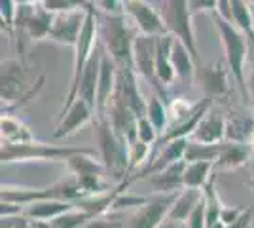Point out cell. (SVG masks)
<instances>
[{
    "mask_svg": "<svg viewBox=\"0 0 254 228\" xmlns=\"http://www.w3.org/2000/svg\"><path fill=\"white\" fill-rule=\"evenodd\" d=\"M17 4H38V2H42V0H15Z\"/></svg>",
    "mask_w": 254,
    "mask_h": 228,
    "instance_id": "48",
    "label": "cell"
},
{
    "mask_svg": "<svg viewBox=\"0 0 254 228\" xmlns=\"http://www.w3.org/2000/svg\"><path fill=\"white\" fill-rule=\"evenodd\" d=\"M175 34H161L158 36V59H156V75L158 80L163 86H169L173 84L177 71L171 63V50H173V44H175Z\"/></svg>",
    "mask_w": 254,
    "mask_h": 228,
    "instance_id": "21",
    "label": "cell"
},
{
    "mask_svg": "<svg viewBox=\"0 0 254 228\" xmlns=\"http://www.w3.org/2000/svg\"><path fill=\"white\" fill-rule=\"evenodd\" d=\"M216 4H218V0H188L191 15H197V13H212V11H216Z\"/></svg>",
    "mask_w": 254,
    "mask_h": 228,
    "instance_id": "39",
    "label": "cell"
},
{
    "mask_svg": "<svg viewBox=\"0 0 254 228\" xmlns=\"http://www.w3.org/2000/svg\"><path fill=\"white\" fill-rule=\"evenodd\" d=\"M17 2L15 0H0V17H2V29L13 31V23L17 15Z\"/></svg>",
    "mask_w": 254,
    "mask_h": 228,
    "instance_id": "35",
    "label": "cell"
},
{
    "mask_svg": "<svg viewBox=\"0 0 254 228\" xmlns=\"http://www.w3.org/2000/svg\"><path fill=\"white\" fill-rule=\"evenodd\" d=\"M203 200L201 190L193 188V186H188V190L180 192L177 196V200L173 202V206L169 209V219L175 221V223H182L186 219H190L191 211L195 209V206Z\"/></svg>",
    "mask_w": 254,
    "mask_h": 228,
    "instance_id": "22",
    "label": "cell"
},
{
    "mask_svg": "<svg viewBox=\"0 0 254 228\" xmlns=\"http://www.w3.org/2000/svg\"><path fill=\"white\" fill-rule=\"evenodd\" d=\"M251 221H253V209H247V211H243V213H241V217L237 219L235 223L228 225L226 228H249Z\"/></svg>",
    "mask_w": 254,
    "mask_h": 228,
    "instance_id": "45",
    "label": "cell"
},
{
    "mask_svg": "<svg viewBox=\"0 0 254 228\" xmlns=\"http://www.w3.org/2000/svg\"><path fill=\"white\" fill-rule=\"evenodd\" d=\"M93 217L91 213H87V211H72V209H68V211H64L61 213L59 217H55L52 221V228H82L85 223H89V219Z\"/></svg>",
    "mask_w": 254,
    "mask_h": 228,
    "instance_id": "33",
    "label": "cell"
},
{
    "mask_svg": "<svg viewBox=\"0 0 254 228\" xmlns=\"http://www.w3.org/2000/svg\"><path fill=\"white\" fill-rule=\"evenodd\" d=\"M222 151V143H188L186 152H184V160L190 162H212L218 158V154Z\"/></svg>",
    "mask_w": 254,
    "mask_h": 228,
    "instance_id": "30",
    "label": "cell"
},
{
    "mask_svg": "<svg viewBox=\"0 0 254 228\" xmlns=\"http://www.w3.org/2000/svg\"><path fill=\"white\" fill-rule=\"evenodd\" d=\"M179 228H182V227H179Z\"/></svg>",
    "mask_w": 254,
    "mask_h": 228,
    "instance_id": "54",
    "label": "cell"
},
{
    "mask_svg": "<svg viewBox=\"0 0 254 228\" xmlns=\"http://www.w3.org/2000/svg\"><path fill=\"white\" fill-rule=\"evenodd\" d=\"M68 209H72V204L64 200H38L29 206L27 215L34 219H55Z\"/></svg>",
    "mask_w": 254,
    "mask_h": 228,
    "instance_id": "27",
    "label": "cell"
},
{
    "mask_svg": "<svg viewBox=\"0 0 254 228\" xmlns=\"http://www.w3.org/2000/svg\"><path fill=\"white\" fill-rule=\"evenodd\" d=\"M212 21L218 31L220 42H222L226 61L230 67V73L235 78V82L241 87V93L247 97V86H245V59L249 54V44L251 40L245 38V33L241 29H235L233 23L224 19L222 15H218L216 11H212Z\"/></svg>",
    "mask_w": 254,
    "mask_h": 228,
    "instance_id": "2",
    "label": "cell"
},
{
    "mask_svg": "<svg viewBox=\"0 0 254 228\" xmlns=\"http://www.w3.org/2000/svg\"><path fill=\"white\" fill-rule=\"evenodd\" d=\"M82 188L78 181H64L52 188L44 190H31V188H19V190H2V202H13V204H32L38 200H76L82 196Z\"/></svg>",
    "mask_w": 254,
    "mask_h": 228,
    "instance_id": "9",
    "label": "cell"
},
{
    "mask_svg": "<svg viewBox=\"0 0 254 228\" xmlns=\"http://www.w3.org/2000/svg\"><path fill=\"white\" fill-rule=\"evenodd\" d=\"M249 2H251V4H254V0H249Z\"/></svg>",
    "mask_w": 254,
    "mask_h": 228,
    "instance_id": "53",
    "label": "cell"
},
{
    "mask_svg": "<svg viewBox=\"0 0 254 228\" xmlns=\"http://www.w3.org/2000/svg\"><path fill=\"white\" fill-rule=\"evenodd\" d=\"M127 19L129 17L124 13H105L99 19V36L106 54L116 61L118 67H133L135 34Z\"/></svg>",
    "mask_w": 254,
    "mask_h": 228,
    "instance_id": "1",
    "label": "cell"
},
{
    "mask_svg": "<svg viewBox=\"0 0 254 228\" xmlns=\"http://www.w3.org/2000/svg\"><path fill=\"white\" fill-rule=\"evenodd\" d=\"M171 63L175 67V71H177V76L180 78H191L193 73H195V59H193V55L191 52L188 50V46L179 40V38H175V44H173V50H171Z\"/></svg>",
    "mask_w": 254,
    "mask_h": 228,
    "instance_id": "26",
    "label": "cell"
},
{
    "mask_svg": "<svg viewBox=\"0 0 254 228\" xmlns=\"http://www.w3.org/2000/svg\"><path fill=\"white\" fill-rule=\"evenodd\" d=\"M232 15H233V25H237L249 36L251 46H254L253 4L249 0H232Z\"/></svg>",
    "mask_w": 254,
    "mask_h": 228,
    "instance_id": "29",
    "label": "cell"
},
{
    "mask_svg": "<svg viewBox=\"0 0 254 228\" xmlns=\"http://www.w3.org/2000/svg\"><path fill=\"white\" fill-rule=\"evenodd\" d=\"M177 225H179V223H175V221H171V219H169L167 223H163V225H159L158 228H179V227H177Z\"/></svg>",
    "mask_w": 254,
    "mask_h": 228,
    "instance_id": "47",
    "label": "cell"
},
{
    "mask_svg": "<svg viewBox=\"0 0 254 228\" xmlns=\"http://www.w3.org/2000/svg\"><path fill=\"white\" fill-rule=\"evenodd\" d=\"M93 8H99L103 13H122L124 0H91Z\"/></svg>",
    "mask_w": 254,
    "mask_h": 228,
    "instance_id": "40",
    "label": "cell"
},
{
    "mask_svg": "<svg viewBox=\"0 0 254 228\" xmlns=\"http://www.w3.org/2000/svg\"><path fill=\"white\" fill-rule=\"evenodd\" d=\"M148 151V143L144 141H135L133 145H129V169H135L140 165V162H144Z\"/></svg>",
    "mask_w": 254,
    "mask_h": 228,
    "instance_id": "36",
    "label": "cell"
},
{
    "mask_svg": "<svg viewBox=\"0 0 254 228\" xmlns=\"http://www.w3.org/2000/svg\"><path fill=\"white\" fill-rule=\"evenodd\" d=\"M124 11L135 23L138 33L154 34V36L169 33L159 10H156L148 0H124Z\"/></svg>",
    "mask_w": 254,
    "mask_h": 228,
    "instance_id": "10",
    "label": "cell"
},
{
    "mask_svg": "<svg viewBox=\"0 0 254 228\" xmlns=\"http://www.w3.org/2000/svg\"><path fill=\"white\" fill-rule=\"evenodd\" d=\"M177 196V192H159V196L148 200L135 217L133 228H158L163 217L169 215V209Z\"/></svg>",
    "mask_w": 254,
    "mask_h": 228,
    "instance_id": "15",
    "label": "cell"
},
{
    "mask_svg": "<svg viewBox=\"0 0 254 228\" xmlns=\"http://www.w3.org/2000/svg\"><path fill=\"white\" fill-rule=\"evenodd\" d=\"M110 126L122 141L133 145L138 141V116L131 109H127L124 103L116 99L110 101Z\"/></svg>",
    "mask_w": 254,
    "mask_h": 228,
    "instance_id": "16",
    "label": "cell"
},
{
    "mask_svg": "<svg viewBox=\"0 0 254 228\" xmlns=\"http://www.w3.org/2000/svg\"><path fill=\"white\" fill-rule=\"evenodd\" d=\"M209 228H226V225H224L222 221H218V223H214L212 227H209Z\"/></svg>",
    "mask_w": 254,
    "mask_h": 228,
    "instance_id": "50",
    "label": "cell"
},
{
    "mask_svg": "<svg viewBox=\"0 0 254 228\" xmlns=\"http://www.w3.org/2000/svg\"><path fill=\"white\" fill-rule=\"evenodd\" d=\"M118 84V65L110 55L103 54V63H101V75H99V86H97V107L95 112L99 120L105 118L106 109L110 107V101L114 97Z\"/></svg>",
    "mask_w": 254,
    "mask_h": 228,
    "instance_id": "13",
    "label": "cell"
},
{
    "mask_svg": "<svg viewBox=\"0 0 254 228\" xmlns=\"http://www.w3.org/2000/svg\"><path fill=\"white\" fill-rule=\"evenodd\" d=\"M103 54H105L103 46L97 44L93 54L89 55V59H87V63H85L82 78H80V87H78V97L84 99L85 103L93 110H95V107H97V86H99V75H101Z\"/></svg>",
    "mask_w": 254,
    "mask_h": 228,
    "instance_id": "14",
    "label": "cell"
},
{
    "mask_svg": "<svg viewBox=\"0 0 254 228\" xmlns=\"http://www.w3.org/2000/svg\"><path fill=\"white\" fill-rule=\"evenodd\" d=\"M156 133H158V130L154 128V124L146 116L138 118V141H144L150 145L152 141H156Z\"/></svg>",
    "mask_w": 254,
    "mask_h": 228,
    "instance_id": "38",
    "label": "cell"
},
{
    "mask_svg": "<svg viewBox=\"0 0 254 228\" xmlns=\"http://www.w3.org/2000/svg\"><path fill=\"white\" fill-rule=\"evenodd\" d=\"M193 137L201 143H218L226 137V122L216 114H205L193 131Z\"/></svg>",
    "mask_w": 254,
    "mask_h": 228,
    "instance_id": "24",
    "label": "cell"
},
{
    "mask_svg": "<svg viewBox=\"0 0 254 228\" xmlns=\"http://www.w3.org/2000/svg\"><path fill=\"white\" fill-rule=\"evenodd\" d=\"M44 76L36 80V84L31 86L29 78L25 73V65L21 61L15 59H8L2 63V103H15V105H23L42 87Z\"/></svg>",
    "mask_w": 254,
    "mask_h": 228,
    "instance_id": "4",
    "label": "cell"
},
{
    "mask_svg": "<svg viewBox=\"0 0 254 228\" xmlns=\"http://www.w3.org/2000/svg\"><path fill=\"white\" fill-rule=\"evenodd\" d=\"M251 186H253V188H254V181H251Z\"/></svg>",
    "mask_w": 254,
    "mask_h": 228,
    "instance_id": "52",
    "label": "cell"
},
{
    "mask_svg": "<svg viewBox=\"0 0 254 228\" xmlns=\"http://www.w3.org/2000/svg\"><path fill=\"white\" fill-rule=\"evenodd\" d=\"M2 137L6 141H29L31 133L23 126L17 118H13L10 114H2Z\"/></svg>",
    "mask_w": 254,
    "mask_h": 228,
    "instance_id": "32",
    "label": "cell"
},
{
    "mask_svg": "<svg viewBox=\"0 0 254 228\" xmlns=\"http://www.w3.org/2000/svg\"><path fill=\"white\" fill-rule=\"evenodd\" d=\"M247 145H249V149H251V152H254V131H253V135H251V139L247 141Z\"/></svg>",
    "mask_w": 254,
    "mask_h": 228,
    "instance_id": "49",
    "label": "cell"
},
{
    "mask_svg": "<svg viewBox=\"0 0 254 228\" xmlns=\"http://www.w3.org/2000/svg\"><path fill=\"white\" fill-rule=\"evenodd\" d=\"M254 131V120L251 116L232 114L226 120V137L235 143H247Z\"/></svg>",
    "mask_w": 254,
    "mask_h": 228,
    "instance_id": "28",
    "label": "cell"
},
{
    "mask_svg": "<svg viewBox=\"0 0 254 228\" xmlns=\"http://www.w3.org/2000/svg\"><path fill=\"white\" fill-rule=\"evenodd\" d=\"M188 228H205L207 227V221H205V198L195 206V209L191 211L190 219H188Z\"/></svg>",
    "mask_w": 254,
    "mask_h": 228,
    "instance_id": "41",
    "label": "cell"
},
{
    "mask_svg": "<svg viewBox=\"0 0 254 228\" xmlns=\"http://www.w3.org/2000/svg\"><path fill=\"white\" fill-rule=\"evenodd\" d=\"M253 54H254V46H253ZM249 89H251V95L254 97V61H253V75H251V82H249Z\"/></svg>",
    "mask_w": 254,
    "mask_h": 228,
    "instance_id": "46",
    "label": "cell"
},
{
    "mask_svg": "<svg viewBox=\"0 0 254 228\" xmlns=\"http://www.w3.org/2000/svg\"><path fill=\"white\" fill-rule=\"evenodd\" d=\"M53 19H55V13L46 10L42 2L19 4L15 23H13V31L23 38H29L32 42H36L42 38H50Z\"/></svg>",
    "mask_w": 254,
    "mask_h": 228,
    "instance_id": "6",
    "label": "cell"
},
{
    "mask_svg": "<svg viewBox=\"0 0 254 228\" xmlns=\"http://www.w3.org/2000/svg\"><path fill=\"white\" fill-rule=\"evenodd\" d=\"M156 59H158V36L138 33L133 42V67L152 87H156L159 97L165 95V87L156 75Z\"/></svg>",
    "mask_w": 254,
    "mask_h": 228,
    "instance_id": "8",
    "label": "cell"
},
{
    "mask_svg": "<svg viewBox=\"0 0 254 228\" xmlns=\"http://www.w3.org/2000/svg\"><path fill=\"white\" fill-rule=\"evenodd\" d=\"M135 75H137L135 67H118V84L112 99L124 103L127 109H131L137 114L138 118H142V116H146V103L138 91Z\"/></svg>",
    "mask_w": 254,
    "mask_h": 228,
    "instance_id": "11",
    "label": "cell"
},
{
    "mask_svg": "<svg viewBox=\"0 0 254 228\" xmlns=\"http://www.w3.org/2000/svg\"><path fill=\"white\" fill-rule=\"evenodd\" d=\"M158 6L167 31L186 44L193 59L199 61L197 48H195V36H193V25H191L193 15L188 6V0H158Z\"/></svg>",
    "mask_w": 254,
    "mask_h": 228,
    "instance_id": "3",
    "label": "cell"
},
{
    "mask_svg": "<svg viewBox=\"0 0 254 228\" xmlns=\"http://www.w3.org/2000/svg\"><path fill=\"white\" fill-rule=\"evenodd\" d=\"M211 105H212V97L207 95L201 103L195 105V109H193V112H191L188 118L182 120L180 124H175L173 128H169V131H165V135H161L158 139V145H167L173 139H180V137H186L188 133H193L195 128H197V124L203 120V116L209 112Z\"/></svg>",
    "mask_w": 254,
    "mask_h": 228,
    "instance_id": "19",
    "label": "cell"
},
{
    "mask_svg": "<svg viewBox=\"0 0 254 228\" xmlns=\"http://www.w3.org/2000/svg\"><path fill=\"white\" fill-rule=\"evenodd\" d=\"M85 149H61L32 141H4L2 143V162L15 160H68L72 154Z\"/></svg>",
    "mask_w": 254,
    "mask_h": 228,
    "instance_id": "7",
    "label": "cell"
},
{
    "mask_svg": "<svg viewBox=\"0 0 254 228\" xmlns=\"http://www.w3.org/2000/svg\"><path fill=\"white\" fill-rule=\"evenodd\" d=\"M199 82L209 97H224L230 91L228 84V71L222 63H212L199 69Z\"/></svg>",
    "mask_w": 254,
    "mask_h": 228,
    "instance_id": "20",
    "label": "cell"
},
{
    "mask_svg": "<svg viewBox=\"0 0 254 228\" xmlns=\"http://www.w3.org/2000/svg\"><path fill=\"white\" fill-rule=\"evenodd\" d=\"M193 109H195V105H193V107H188L186 101L175 99V101L171 103V109H169L171 122H173V124H180L182 120H186L188 116H190L191 112H193Z\"/></svg>",
    "mask_w": 254,
    "mask_h": 228,
    "instance_id": "37",
    "label": "cell"
},
{
    "mask_svg": "<svg viewBox=\"0 0 254 228\" xmlns=\"http://www.w3.org/2000/svg\"><path fill=\"white\" fill-rule=\"evenodd\" d=\"M85 17H87V11L85 10L55 13L50 40L57 44H63V46H76L78 38H80V33L84 29Z\"/></svg>",
    "mask_w": 254,
    "mask_h": 228,
    "instance_id": "12",
    "label": "cell"
},
{
    "mask_svg": "<svg viewBox=\"0 0 254 228\" xmlns=\"http://www.w3.org/2000/svg\"><path fill=\"white\" fill-rule=\"evenodd\" d=\"M251 149L247 143H222V151L216 158V167H226V169H233L239 167L241 163L249 160Z\"/></svg>",
    "mask_w": 254,
    "mask_h": 228,
    "instance_id": "25",
    "label": "cell"
},
{
    "mask_svg": "<svg viewBox=\"0 0 254 228\" xmlns=\"http://www.w3.org/2000/svg\"><path fill=\"white\" fill-rule=\"evenodd\" d=\"M124 225L120 221H110V219H101V221H89L82 228H122Z\"/></svg>",
    "mask_w": 254,
    "mask_h": 228,
    "instance_id": "44",
    "label": "cell"
},
{
    "mask_svg": "<svg viewBox=\"0 0 254 228\" xmlns=\"http://www.w3.org/2000/svg\"><path fill=\"white\" fill-rule=\"evenodd\" d=\"M253 23H254V4H253Z\"/></svg>",
    "mask_w": 254,
    "mask_h": 228,
    "instance_id": "51",
    "label": "cell"
},
{
    "mask_svg": "<svg viewBox=\"0 0 254 228\" xmlns=\"http://www.w3.org/2000/svg\"><path fill=\"white\" fill-rule=\"evenodd\" d=\"M241 209H235V207H222V211H220V221H222L224 225L228 227V225H232V223H235L237 219L241 217Z\"/></svg>",
    "mask_w": 254,
    "mask_h": 228,
    "instance_id": "43",
    "label": "cell"
},
{
    "mask_svg": "<svg viewBox=\"0 0 254 228\" xmlns=\"http://www.w3.org/2000/svg\"><path fill=\"white\" fill-rule=\"evenodd\" d=\"M148 200H144V198H140V196H122L118 192V196L114 198V202H112V207H131V206H144Z\"/></svg>",
    "mask_w": 254,
    "mask_h": 228,
    "instance_id": "42",
    "label": "cell"
},
{
    "mask_svg": "<svg viewBox=\"0 0 254 228\" xmlns=\"http://www.w3.org/2000/svg\"><path fill=\"white\" fill-rule=\"evenodd\" d=\"M146 118L154 124V128L161 131L167 124V110L163 107V103L159 101V95H152L146 101Z\"/></svg>",
    "mask_w": 254,
    "mask_h": 228,
    "instance_id": "34",
    "label": "cell"
},
{
    "mask_svg": "<svg viewBox=\"0 0 254 228\" xmlns=\"http://www.w3.org/2000/svg\"><path fill=\"white\" fill-rule=\"evenodd\" d=\"M97 139L105 167L116 177H122L129 169V145L118 137L110 122L101 118L97 124Z\"/></svg>",
    "mask_w": 254,
    "mask_h": 228,
    "instance_id": "5",
    "label": "cell"
},
{
    "mask_svg": "<svg viewBox=\"0 0 254 228\" xmlns=\"http://www.w3.org/2000/svg\"><path fill=\"white\" fill-rule=\"evenodd\" d=\"M186 165H188V162L184 158L169 163L167 167L150 175V185L154 186L158 192H177L180 186L184 185Z\"/></svg>",
    "mask_w": 254,
    "mask_h": 228,
    "instance_id": "17",
    "label": "cell"
},
{
    "mask_svg": "<svg viewBox=\"0 0 254 228\" xmlns=\"http://www.w3.org/2000/svg\"><path fill=\"white\" fill-rule=\"evenodd\" d=\"M212 162H190L186 165L184 171V185L199 188L205 186L209 181V173H211Z\"/></svg>",
    "mask_w": 254,
    "mask_h": 228,
    "instance_id": "31",
    "label": "cell"
},
{
    "mask_svg": "<svg viewBox=\"0 0 254 228\" xmlns=\"http://www.w3.org/2000/svg\"><path fill=\"white\" fill-rule=\"evenodd\" d=\"M91 112L95 110L91 109L84 99H76L74 103L68 107V110L61 114V120L57 124V130H55V137H66V135H72L80 126H84L87 120L91 118Z\"/></svg>",
    "mask_w": 254,
    "mask_h": 228,
    "instance_id": "18",
    "label": "cell"
},
{
    "mask_svg": "<svg viewBox=\"0 0 254 228\" xmlns=\"http://www.w3.org/2000/svg\"><path fill=\"white\" fill-rule=\"evenodd\" d=\"M186 147H188L186 137H180V139H173V141H169L167 145H165V149L161 151V154H159L158 162L150 163L148 167L142 171L140 177L156 173V171H159V169L167 167L169 163L177 162V160H182V158H184V152H186Z\"/></svg>",
    "mask_w": 254,
    "mask_h": 228,
    "instance_id": "23",
    "label": "cell"
}]
</instances>
